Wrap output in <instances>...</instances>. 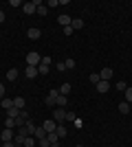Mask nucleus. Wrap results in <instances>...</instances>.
<instances>
[{
    "mask_svg": "<svg viewBox=\"0 0 132 147\" xmlns=\"http://www.w3.org/2000/svg\"><path fill=\"white\" fill-rule=\"evenodd\" d=\"M64 64H66V68H68V70H73V68L77 66V61H75V59H70V57H68L66 61H64Z\"/></svg>",
    "mask_w": 132,
    "mask_h": 147,
    "instance_id": "obj_29",
    "label": "nucleus"
},
{
    "mask_svg": "<svg viewBox=\"0 0 132 147\" xmlns=\"http://www.w3.org/2000/svg\"><path fill=\"white\" fill-rule=\"evenodd\" d=\"M35 145H38V141H35L33 136H26L24 138V147H35Z\"/></svg>",
    "mask_w": 132,
    "mask_h": 147,
    "instance_id": "obj_24",
    "label": "nucleus"
},
{
    "mask_svg": "<svg viewBox=\"0 0 132 147\" xmlns=\"http://www.w3.org/2000/svg\"><path fill=\"white\" fill-rule=\"evenodd\" d=\"M24 97H13V108H18V110H24Z\"/></svg>",
    "mask_w": 132,
    "mask_h": 147,
    "instance_id": "obj_14",
    "label": "nucleus"
},
{
    "mask_svg": "<svg viewBox=\"0 0 132 147\" xmlns=\"http://www.w3.org/2000/svg\"><path fill=\"white\" fill-rule=\"evenodd\" d=\"M108 90H110V81H99V84H97V92H99V94H106Z\"/></svg>",
    "mask_w": 132,
    "mask_h": 147,
    "instance_id": "obj_12",
    "label": "nucleus"
},
{
    "mask_svg": "<svg viewBox=\"0 0 132 147\" xmlns=\"http://www.w3.org/2000/svg\"><path fill=\"white\" fill-rule=\"evenodd\" d=\"M26 37H29V40H40V37H42V31H40L38 26H31V29L26 31Z\"/></svg>",
    "mask_w": 132,
    "mask_h": 147,
    "instance_id": "obj_6",
    "label": "nucleus"
},
{
    "mask_svg": "<svg viewBox=\"0 0 132 147\" xmlns=\"http://www.w3.org/2000/svg\"><path fill=\"white\" fill-rule=\"evenodd\" d=\"M119 112L121 114H130V103H128V101H121L119 103Z\"/></svg>",
    "mask_w": 132,
    "mask_h": 147,
    "instance_id": "obj_21",
    "label": "nucleus"
},
{
    "mask_svg": "<svg viewBox=\"0 0 132 147\" xmlns=\"http://www.w3.org/2000/svg\"><path fill=\"white\" fill-rule=\"evenodd\" d=\"M5 127H7V129H16V119H9V117H7Z\"/></svg>",
    "mask_w": 132,
    "mask_h": 147,
    "instance_id": "obj_26",
    "label": "nucleus"
},
{
    "mask_svg": "<svg viewBox=\"0 0 132 147\" xmlns=\"http://www.w3.org/2000/svg\"><path fill=\"white\" fill-rule=\"evenodd\" d=\"M70 29H73V31H79V29H84V20H82V18H75L73 22H70Z\"/></svg>",
    "mask_w": 132,
    "mask_h": 147,
    "instance_id": "obj_16",
    "label": "nucleus"
},
{
    "mask_svg": "<svg viewBox=\"0 0 132 147\" xmlns=\"http://www.w3.org/2000/svg\"><path fill=\"white\" fill-rule=\"evenodd\" d=\"M57 90H60V94H64V97H66V94L70 92V84H62V86L57 88Z\"/></svg>",
    "mask_w": 132,
    "mask_h": 147,
    "instance_id": "obj_23",
    "label": "nucleus"
},
{
    "mask_svg": "<svg viewBox=\"0 0 132 147\" xmlns=\"http://www.w3.org/2000/svg\"><path fill=\"white\" fill-rule=\"evenodd\" d=\"M0 105H2V108H5V110H11V108H13V99L5 97V99H2V101H0Z\"/></svg>",
    "mask_w": 132,
    "mask_h": 147,
    "instance_id": "obj_20",
    "label": "nucleus"
},
{
    "mask_svg": "<svg viewBox=\"0 0 132 147\" xmlns=\"http://www.w3.org/2000/svg\"><path fill=\"white\" fill-rule=\"evenodd\" d=\"M0 138H2V143H9V141H13V138H16V132L5 127L2 132H0Z\"/></svg>",
    "mask_w": 132,
    "mask_h": 147,
    "instance_id": "obj_3",
    "label": "nucleus"
},
{
    "mask_svg": "<svg viewBox=\"0 0 132 147\" xmlns=\"http://www.w3.org/2000/svg\"><path fill=\"white\" fill-rule=\"evenodd\" d=\"M130 7H132V2H130Z\"/></svg>",
    "mask_w": 132,
    "mask_h": 147,
    "instance_id": "obj_42",
    "label": "nucleus"
},
{
    "mask_svg": "<svg viewBox=\"0 0 132 147\" xmlns=\"http://www.w3.org/2000/svg\"><path fill=\"white\" fill-rule=\"evenodd\" d=\"M2 99H5V86L0 84V101H2Z\"/></svg>",
    "mask_w": 132,
    "mask_h": 147,
    "instance_id": "obj_37",
    "label": "nucleus"
},
{
    "mask_svg": "<svg viewBox=\"0 0 132 147\" xmlns=\"http://www.w3.org/2000/svg\"><path fill=\"white\" fill-rule=\"evenodd\" d=\"M38 13H40V16H46V13H49V7L40 5V7H38Z\"/></svg>",
    "mask_w": 132,
    "mask_h": 147,
    "instance_id": "obj_30",
    "label": "nucleus"
},
{
    "mask_svg": "<svg viewBox=\"0 0 132 147\" xmlns=\"http://www.w3.org/2000/svg\"><path fill=\"white\" fill-rule=\"evenodd\" d=\"M22 11H24L26 16H33V13H38V7H35V2H24V5H22Z\"/></svg>",
    "mask_w": 132,
    "mask_h": 147,
    "instance_id": "obj_5",
    "label": "nucleus"
},
{
    "mask_svg": "<svg viewBox=\"0 0 132 147\" xmlns=\"http://www.w3.org/2000/svg\"><path fill=\"white\" fill-rule=\"evenodd\" d=\"M99 77H101V81H110L112 79V68H101Z\"/></svg>",
    "mask_w": 132,
    "mask_h": 147,
    "instance_id": "obj_11",
    "label": "nucleus"
},
{
    "mask_svg": "<svg viewBox=\"0 0 132 147\" xmlns=\"http://www.w3.org/2000/svg\"><path fill=\"white\" fill-rule=\"evenodd\" d=\"M2 147H16V143H13V141H9V143H2Z\"/></svg>",
    "mask_w": 132,
    "mask_h": 147,
    "instance_id": "obj_39",
    "label": "nucleus"
},
{
    "mask_svg": "<svg viewBox=\"0 0 132 147\" xmlns=\"http://www.w3.org/2000/svg\"><path fill=\"white\" fill-rule=\"evenodd\" d=\"M33 138H35V141H42V138H46V132H44L42 125H40V127H35V132H33Z\"/></svg>",
    "mask_w": 132,
    "mask_h": 147,
    "instance_id": "obj_13",
    "label": "nucleus"
},
{
    "mask_svg": "<svg viewBox=\"0 0 132 147\" xmlns=\"http://www.w3.org/2000/svg\"><path fill=\"white\" fill-rule=\"evenodd\" d=\"M26 121H29V114L22 110V112H20V117L16 119V127H24V123H26Z\"/></svg>",
    "mask_w": 132,
    "mask_h": 147,
    "instance_id": "obj_8",
    "label": "nucleus"
},
{
    "mask_svg": "<svg viewBox=\"0 0 132 147\" xmlns=\"http://www.w3.org/2000/svg\"><path fill=\"white\" fill-rule=\"evenodd\" d=\"M38 66H26V70H24V77H29V79H35L38 77Z\"/></svg>",
    "mask_w": 132,
    "mask_h": 147,
    "instance_id": "obj_9",
    "label": "nucleus"
},
{
    "mask_svg": "<svg viewBox=\"0 0 132 147\" xmlns=\"http://www.w3.org/2000/svg\"><path fill=\"white\" fill-rule=\"evenodd\" d=\"M66 103H68V97L57 94V99H55V105H57V108H66Z\"/></svg>",
    "mask_w": 132,
    "mask_h": 147,
    "instance_id": "obj_15",
    "label": "nucleus"
},
{
    "mask_svg": "<svg viewBox=\"0 0 132 147\" xmlns=\"http://www.w3.org/2000/svg\"><path fill=\"white\" fill-rule=\"evenodd\" d=\"M53 121L55 123H64L66 121V108H55V110H53Z\"/></svg>",
    "mask_w": 132,
    "mask_h": 147,
    "instance_id": "obj_2",
    "label": "nucleus"
},
{
    "mask_svg": "<svg viewBox=\"0 0 132 147\" xmlns=\"http://www.w3.org/2000/svg\"><path fill=\"white\" fill-rule=\"evenodd\" d=\"M7 20V16H5V11H2V9H0V24H2V22H5Z\"/></svg>",
    "mask_w": 132,
    "mask_h": 147,
    "instance_id": "obj_38",
    "label": "nucleus"
},
{
    "mask_svg": "<svg viewBox=\"0 0 132 147\" xmlns=\"http://www.w3.org/2000/svg\"><path fill=\"white\" fill-rule=\"evenodd\" d=\"M20 112H22V110H18V108H11V110H7V117H9V119H18V117H20Z\"/></svg>",
    "mask_w": 132,
    "mask_h": 147,
    "instance_id": "obj_22",
    "label": "nucleus"
},
{
    "mask_svg": "<svg viewBox=\"0 0 132 147\" xmlns=\"http://www.w3.org/2000/svg\"><path fill=\"white\" fill-rule=\"evenodd\" d=\"M88 79H90V81L95 84V86H97V84L101 81V77H99V73H90V75H88Z\"/></svg>",
    "mask_w": 132,
    "mask_h": 147,
    "instance_id": "obj_25",
    "label": "nucleus"
},
{
    "mask_svg": "<svg viewBox=\"0 0 132 147\" xmlns=\"http://www.w3.org/2000/svg\"><path fill=\"white\" fill-rule=\"evenodd\" d=\"M126 88H128L126 81H117V92H126Z\"/></svg>",
    "mask_w": 132,
    "mask_h": 147,
    "instance_id": "obj_28",
    "label": "nucleus"
},
{
    "mask_svg": "<svg viewBox=\"0 0 132 147\" xmlns=\"http://www.w3.org/2000/svg\"><path fill=\"white\" fill-rule=\"evenodd\" d=\"M123 94H126V101H128V103L132 105V88H130V86L126 88V92H123Z\"/></svg>",
    "mask_w": 132,
    "mask_h": 147,
    "instance_id": "obj_27",
    "label": "nucleus"
},
{
    "mask_svg": "<svg viewBox=\"0 0 132 147\" xmlns=\"http://www.w3.org/2000/svg\"><path fill=\"white\" fill-rule=\"evenodd\" d=\"M66 119H68V121H73V123L77 121V117H75V114H73V112H66Z\"/></svg>",
    "mask_w": 132,
    "mask_h": 147,
    "instance_id": "obj_34",
    "label": "nucleus"
},
{
    "mask_svg": "<svg viewBox=\"0 0 132 147\" xmlns=\"http://www.w3.org/2000/svg\"><path fill=\"white\" fill-rule=\"evenodd\" d=\"M42 64L44 66H51V57H42Z\"/></svg>",
    "mask_w": 132,
    "mask_h": 147,
    "instance_id": "obj_36",
    "label": "nucleus"
},
{
    "mask_svg": "<svg viewBox=\"0 0 132 147\" xmlns=\"http://www.w3.org/2000/svg\"><path fill=\"white\" fill-rule=\"evenodd\" d=\"M46 141H49L53 147H60V136H57L55 132H49V134H46Z\"/></svg>",
    "mask_w": 132,
    "mask_h": 147,
    "instance_id": "obj_10",
    "label": "nucleus"
},
{
    "mask_svg": "<svg viewBox=\"0 0 132 147\" xmlns=\"http://www.w3.org/2000/svg\"><path fill=\"white\" fill-rule=\"evenodd\" d=\"M40 64H42V55L35 53V51H31L26 55V66H40Z\"/></svg>",
    "mask_w": 132,
    "mask_h": 147,
    "instance_id": "obj_1",
    "label": "nucleus"
},
{
    "mask_svg": "<svg viewBox=\"0 0 132 147\" xmlns=\"http://www.w3.org/2000/svg\"><path fill=\"white\" fill-rule=\"evenodd\" d=\"M55 134L60 136V138H64V136L68 134V129H66V125H62V123H57V129H55Z\"/></svg>",
    "mask_w": 132,
    "mask_h": 147,
    "instance_id": "obj_18",
    "label": "nucleus"
},
{
    "mask_svg": "<svg viewBox=\"0 0 132 147\" xmlns=\"http://www.w3.org/2000/svg\"><path fill=\"white\" fill-rule=\"evenodd\" d=\"M57 22H60V24H62V26H70V22H73V18H68V16H64V13H62V16L57 18Z\"/></svg>",
    "mask_w": 132,
    "mask_h": 147,
    "instance_id": "obj_19",
    "label": "nucleus"
},
{
    "mask_svg": "<svg viewBox=\"0 0 132 147\" xmlns=\"http://www.w3.org/2000/svg\"><path fill=\"white\" fill-rule=\"evenodd\" d=\"M75 147H84V145H75Z\"/></svg>",
    "mask_w": 132,
    "mask_h": 147,
    "instance_id": "obj_40",
    "label": "nucleus"
},
{
    "mask_svg": "<svg viewBox=\"0 0 132 147\" xmlns=\"http://www.w3.org/2000/svg\"><path fill=\"white\" fill-rule=\"evenodd\" d=\"M57 94H60V90H49V97H46V105H49V108H55Z\"/></svg>",
    "mask_w": 132,
    "mask_h": 147,
    "instance_id": "obj_7",
    "label": "nucleus"
},
{
    "mask_svg": "<svg viewBox=\"0 0 132 147\" xmlns=\"http://www.w3.org/2000/svg\"><path fill=\"white\" fill-rule=\"evenodd\" d=\"M18 79V68H9L7 70V81H16Z\"/></svg>",
    "mask_w": 132,
    "mask_h": 147,
    "instance_id": "obj_17",
    "label": "nucleus"
},
{
    "mask_svg": "<svg viewBox=\"0 0 132 147\" xmlns=\"http://www.w3.org/2000/svg\"><path fill=\"white\" fill-rule=\"evenodd\" d=\"M38 73H40V75H46V73H49V66H44V64H40V66H38Z\"/></svg>",
    "mask_w": 132,
    "mask_h": 147,
    "instance_id": "obj_31",
    "label": "nucleus"
},
{
    "mask_svg": "<svg viewBox=\"0 0 132 147\" xmlns=\"http://www.w3.org/2000/svg\"><path fill=\"white\" fill-rule=\"evenodd\" d=\"M57 5H60V0H49V9L51 7H57Z\"/></svg>",
    "mask_w": 132,
    "mask_h": 147,
    "instance_id": "obj_35",
    "label": "nucleus"
},
{
    "mask_svg": "<svg viewBox=\"0 0 132 147\" xmlns=\"http://www.w3.org/2000/svg\"><path fill=\"white\" fill-rule=\"evenodd\" d=\"M42 127H44V132L49 134V132H55V129H57V123L53 121V119H46V121L42 123Z\"/></svg>",
    "mask_w": 132,
    "mask_h": 147,
    "instance_id": "obj_4",
    "label": "nucleus"
},
{
    "mask_svg": "<svg viewBox=\"0 0 132 147\" xmlns=\"http://www.w3.org/2000/svg\"><path fill=\"white\" fill-rule=\"evenodd\" d=\"M73 33H75V31L70 29V26H64V35H66V37H68V35H73Z\"/></svg>",
    "mask_w": 132,
    "mask_h": 147,
    "instance_id": "obj_32",
    "label": "nucleus"
},
{
    "mask_svg": "<svg viewBox=\"0 0 132 147\" xmlns=\"http://www.w3.org/2000/svg\"><path fill=\"white\" fill-rule=\"evenodd\" d=\"M0 132H2V127H0Z\"/></svg>",
    "mask_w": 132,
    "mask_h": 147,
    "instance_id": "obj_41",
    "label": "nucleus"
},
{
    "mask_svg": "<svg viewBox=\"0 0 132 147\" xmlns=\"http://www.w3.org/2000/svg\"><path fill=\"white\" fill-rule=\"evenodd\" d=\"M51 147H53V145H51Z\"/></svg>",
    "mask_w": 132,
    "mask_h": 147,
    "instance_id": "obj_43",
    "label": "nucleus"
},
{
    "mask_svg": "<svg viewBox=\"0 0 132 147\" xmlns=\"http://www.w3.org/2000/svg\"><path fill=\"white\" fill-rule=\"evenodd\" d=\"M9 5H11V7H22V5H24V2H22V0H11Z\"/></svg>",
    "mask_w": 132,
    "mask_h": 147,
    "instance_id": "obj_33",
    "label": "nucleus"
}]
</instances>
